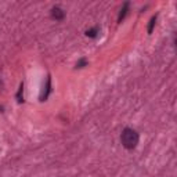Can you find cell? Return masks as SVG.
I'll return each instance as SVG.
<instances>
[{
    "label": "cell",
    "instance_id": "7a4b0ae2",
    "mask_svg": "<svg viewBox=\"0 0 177 177\" xmlns=\"http://www.w3.org/2000/svg\"><path fill=\"white\" fill-rule=\"evenodd\" d=\"M51 17L57 21H61V20H64V17H65V12H64L62 8H60V7H53L51 8Z\"/></svg>",
    "mask_w": 177,
    "mask_h": 177
},
{
    "label": "cell",
    "instance_id": "52a82bcc",
    "mask_svg": "<svg viewBox=\"0 0 177 177\" xmlns=\"http://www.w3.org/2000/svg\"><path fill=\"white\" fill-rule=\"evenodd\" d=\"M22 91H24V85L20 86V90H18V94H17V101L18 102H22L24 100H22Z\"/></svg>",
    "mask_w": 177,
    "mask_h": 177
},
{
    "label": "cell",
    "instance_id": "8992f818",
    "mask_svg": "<svg viewBox=\"0 0 177 177\" xmlns=\"http://www.w3.org/2000/svg\"><path fill=\"white\" fill-rule=\"evenodd\" d=\"M155 22H156V15H154V17L151 18V21H150V25H148V33L152 32L154 27H155Z\"/></svg>",
    "mask_w": 177,
    "mask_h": 177
},
{
    "label": "cell",
    "instance_id": "3957f363",
    "mask_svg": "<svg viewBox=\"0 0 177 177\" xmlns=\"http://www.w3.org/2000/svg\"><path fill=\"white\" fill-rule=\"evenodd\" d=\"M50 91H51V78H50V76H47V82H46V87H44V93L42 94V97H40L42 101H46L47 97H49V94H50Z\"/></svg>",
    "mask_w": 177,
    "mask_h": 177
},
{
    "label": "cell",
    "instance_id": "ba28073f",
    "mask_svg": "<svg viewBox=\"0 0 177 177\" xmlns=\"http://www.w3.org/2000/svg\"><path fill=\"white\" fill-rule=\"evenodd\" d=\"M86 65H87V61H86L85 58H82L78 64H76V68H83V66H86Z\"/></svg>",
    "mask_w": 177,
    "mask_h": 177
},
{
    "label": "cell",
    "instance_id": "5b68a950",
    "mask_svg": "<svg viewBox=\"0 0 177 177\" xmlns=\"http://www.w3.org/2000/svg\"><path fill=\"white\" fill-rule=\"evenodd\" d=\"M97 33H98V27H96V28H93V29L86 32V35H87L89 37H96L97 36Z\"/></svg>",
    "mask_w": 177,
    "mask_h": 177
},
{
    "label": "cell",
    "instance_id": "277c9868",
    "mask_svg": "<svg viewBox=\"0 0 177 177\" xmlns=\"http://www.w3.org/2000/svg\"><path fill=\"white\" fill-rule=\"evenodd\" d=\"M127 10H129V3L126 2L123 4V7H122V10L120 12H119V17H118V22H122V20H123L125 17H126V14H127Z\"/></svg>",
    "mask_w": 177,
    "mask_h": 177
},
{
    "label": "cell",
    "instance_id": "6da1fadb",
    "mask_svg": "<svg viewBox=\"0 0 177 177\" xmlns=\"http://www.w3.org/2000/svg\"><path fill=\"white\" fill-rule=\"evenodd\" d=\"M122 144L127 150H133L138 144V133L133 129L126 127L123 130V133H122Z\"/></svg>",
    "mask_w": 177,
    "mask_h": 177
}]
</instances>
